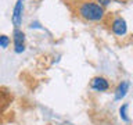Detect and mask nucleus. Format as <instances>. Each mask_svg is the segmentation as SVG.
Instances as JSON below:
<instances>
[{"mask_svg": "<svg viewBox=\"0 0 133 125\" xmlns=\"http://www.w3.org/2000/svg\"><path fill=\"white\" fill-rule=\"evenodd\" d=\"M110 81L104 77H96L90 82V88L96 92H107L110 89Z\"/></svg>", "mask_w": 133, "mask_h": 125, "instance_id": "nucleus-5", "label": "nucleus"}, {"mask_svg": "<svg viewBox=\"0 0 133 125\" xmlns=\"http://www.w3.org/2000/svg\"><path fill=\"white\" fill-rule=\"evenodd\" d=\"M126 110H128V104H123L122 107L119 108V115H121V118H122L123 121H129V117H128V113H126Z\"/></svg>", "mask_w": 133, "mask_h": 125, "instance_id": "nucleus-8", "label": "nucleus"}, {"mask_svg": "<svg viewBox=\"0 0 133 125\" xmlns=\"http://www.w3.org/2000/svg\"><path fill=\"white\" fill-rule=\"evenodd\" d=\"M111 31L116 36H125L128 33V24H126V21H125V18H122V17H119V15L114 17L111 21Z\"/></svg>", "mask_w": 133, "mask_h": 125, "instance_id": "nucleus-2", "label": "nucleus"}, {"mask_svg": "<svg viewBox=\"0 0 133 125\" xmlns=\"http://www.w3.org/2000/svg\"><path fill=\"white\" fill-rule=\"evenodd\" d=\"M22 14H24V0H17L14 10H12L11 21L15 28H19L22 24Z\"/></svg>", "mask_w": 133, "mask_h": 125, "instance_id": "nucleus-4", "label": "nucleus"}, {"mask_svg": "<svg viewBox=\"0 0 133 125\" xmlns=\"http://www.w3.org/2000/svg\"><path fill=\"white\" fill-rule=\"evenodd\" d=\"M78 15L87 22H100L105 17V8L101 7L97 2L86 0V2L79 3Z\"/></svg>", "mask_w": 133, "mask_h": 125, "instance_id": "nucleus-1", "label": "nucleus"}, {"mask_svg": "<svg viewBox=\"0 0 133 125\" xmlns=\"http://www.w3.org/2000/svg\"><path fill=\"white\" fill-rule=\"evenodd\" d=\"M31 28H39V29H42V27H40V24L39 22H32L31 25H29Z\"/></svg>", "mask_w": 133, "mask_h": 125, "instance_id": "nucleus-10", "label": "nucleus"}, {"mask_svg": "<svg viewBox=\"0 0 133 125\" xmlns=\"http://www.w3.org/2000/svg\"><path fill=\"white\" fill-rule=\"evenodd\" d=\"M128 90H129V82L122 81L115 89V100H122L125 96H126Z\"/></svg>", "mask_w": 133, "mask_h": 125, "instance_id": "nucleus-6", "label": "nucleus"}, {"mask_svg": "<svg viewBox=\"0 0 133 125\" xmlns=\"http://www.w3.org/2000/svg\"><path fill=\"white\" fill-rule=\"evenodd\" d=\"M10 38H8L7 35H0V47L3 49H7L8 45H10Z\"/></svg>", "mask_w": 133, "mask_h": 125, "instance_id": "nucleus-7", "label": "nucleus"}, {"mask_svg": "<svg viewBox=\"0 0 133 125\" xmlns=\"http://www.w3.org/2000/svg\"><path fill=\"white\" fill-rule=\"evenodd\" d=\"M96 2H97V3H98L101 7H104V8H105V7H108V6H110V4H111L112 2H114V0H96Z\"/></svg>", "mask_w": 133, "mask_h": 125, "instance_id": "nucleus-9", "label": "nucleus"}, {"mask_svg": "<svg viewBox=\"0 0 133 125\" xmlns=\"http://www.w3.org/2000/svg\"><path fill=\"white\" fill-rule=\"evenodd\" d=\"M12 42H14V52L22 53L25 50V33L19 28H15L12 32Z\"/></svg>", "mask_w": 133, "mask_h": 125, "instance_id": "nucleus-3", "label": "nucleus"}]
</instances>
